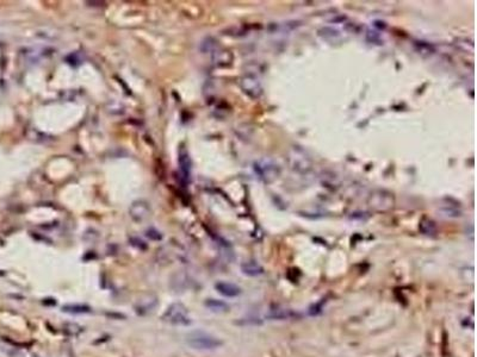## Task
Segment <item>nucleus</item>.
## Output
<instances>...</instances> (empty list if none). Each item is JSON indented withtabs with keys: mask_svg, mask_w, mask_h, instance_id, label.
<instances>
[{
	"mask_svg": "<svg viewBox=\"0 0 477 357\" xmlns=\"http://www.w3.org/2000/svg\"><path fill=\"white\" fill-rule=\"evenodd\" d=\"M287 163L291 170L295 173L301 174H308L313 169V160L308 152L304 150L303 148L298 147V145H294L287 151Z\"/></svg>",
	"mask_w": 477,
	"mask_h": 357,
	"instance_id": "obj_1",
	"label": "nucleus"
},
{
	"mask_svg": "<svg viewBox=\"0 0 477 357\" xmlns=\"http://www.w3.org/2000/svg\"><path fill=\"white\" fill-rule=\"evenodd\" d=\"M253 169L256 172L257 176L260 178L264 184H273L277 181L282 174V168L277 162L272 159H260L254 162Z\"/></svg>",
	"mask_w": 477,
	"mask_h": 357,
	"instance_id": "obj_2",
	"label": "nucleus"
},
{
	"mask_svg": "<svg viewBox=\"0 0 477 357\" xmlns=\"http://www.w3.org/2000/svg\"><path fill=\"white\" fill-rule=\"evenodd\" d=\"M367 205L376 212H387L395 206V196L385 189H375L367 196Z\"/></svg>",
	"mask_w": 477,
	"mask_h": 357,
	"instance_id": "obj_3",
	"label": "nucleus"
},
{
	"mask_svg": "<svg viewBox=\"0 0 477 357\" xmlns=\"http://www.w3.org/2000/svg\"><path fill=\"white\" fill-rule=\"evenodd\" d=\"M188 344L196 350H215L223 345L220 338L213 336V334L203 332V331H195L191 332L186 337Z\"/></svg>",
	"mask_w": 477,
	"mask_h": 357,
	"instance_id": "obj_4",
	"label": "nucleus"
},
{
	"mask_svg": "<svg viewBox=\"0 0 477 357\" xmlns=\"http://www.w3.org/2000/svg\"><path fill=\"white\" fill-rule=\"evenodd\" d=\"M162 319L165 322L178 326H188L191 324V318L189 316V311L181 302L171 304L166 311L163 312Z\"/></svg>",
	"mask_w": 477,
	"mask_h": 357,
	"instance_id": "obj_5",
	"label": "nucleus"
},
{
	"mask_svg": "<svg viewBox=\"0 0 477 357\" xmlns=\"http://www.w3.org/2000/svg\"><path fill=\"white\" fill-rule=\"evenodd\" d=\"M239 85L242 92L245 93L247 97L251 98V99H260L264 93V88L263 85H261L260 79L258 78L257 75L251 74V73H247V74H245L240 79Z\"/></svg>",
	"mask_w": 477,
	"mask_h": 357,
	"instance_id": "obj_6",
	"label": "nucleus"
},
{
	"mask_svg": "<svg viewBox=\"0 0 477 357\" xmlns=\"http://www.w3.org/2000/svg\"><path fill=\"white\" fill-rule=\"evenodd\" d=\"M178 165H179V172L180 177L185 184H189L191 178V169H192V161L189 154L188 149L184 145H180L179 151H178Z\"/></svg>",
	"mask_w": 477,
	"mask_h": 357,
	"instance_id": "obj_7",
	"label": "nucleus"
},
{
	"mask_svg": "<svg viewBox=\"0 0 477 357\" xmlns=\"http://www.w3.org/2000/svg\"><path fill=\"white\" fill-rule=\"evenodd\" d=\"M233 54L232 52L225 49L217 48L213 52V63L216 67H228L233 63Z\"/></svg>",
	"mask_w": 477,
	"mask_h": 357,
	"instance_id": "obj_8",
	"label": "nucleus"
},
{
	"mask_svg": "<svg viewBox=\"0 0 477 357\" xmlns=\"http://www.w3.org/2000/svg\"><path fill=\"white\" fill-rule=\"evenodd\" d=\"M129 212H130V217H132L134 220L137 221V223H141V221H143L149 214L148 204L144 202L134 203L132 207H130Z\"/></svg>",
	"mask_w": 477,
	"mask_h": 357,
	"instance_id": "obj_9",
	"label": "nucleus"
},
{
	"mask_svg": "<svg viewBox=\"0 0 477 357\" xmlns=\"http://www.w3.org/2000/svg\"><path fill=\"white\" fill-rule=\"evenodd\" d=\"M215 289H216L220 294H222V296L227 297V298H235L241 294V288H240L239 286H236L235 283H232V282H225V281L217 282L216 285H215Z\"/></svg>",
	"mask_w": 477,
	"mask_h": 357,
	"instance_id": "obj_10",
	"label": "nucleus"
},
{
	"mask_svg": "<svg viewBox=\"0 0 477 357\" xmlns=\"http://www.w3.org/2000/svg\"><path fill=\"white\" fill-rule=\"evenodd\" d=\"M156 305H158V299L153 296H148L137 301L135 311L138 315H146V313L153 311V308H155Z\"/></svg>",
	"mask_w": 477,
	"mask_h": 357,
	"instance_id": "obj_11",
	"label": "nucleus"
},
{
	"mask_svg": "<svg viewBox=\"0 0 477 357\" xmlns=\"http://www.w3.org/2000/svg\"><path fill=\"white\" fill-rule=\"evenodd\" d=\"M241 272L247 276H259L264 274V268L256 261H247L241 264Z\"/></svg>",
	"mask_w": 477,
	"mask_h": 357,
	"instance_id": "obj_12",
	"label": "nucleus"
},
{
	"mask_svg": "<svg viewBox=\"0 0 477 357\" xmlns=\"http://www.w3.org/2000/svg\"><path fill=\"white\" fill-rule=\"evenodd\" d=\"M413 47H414L415 52H417L419 55H421L424 57L431 56L435 53L434 46L431 44V43H428V42H425V41H415L413 43Z\"/></svg>",
	"mask_w": 477,
	"mask_h": 357,
	"instance_id": "obj_13",
	"label": "nucleus"
},
{
	"mask_svg": "<svg viewBox=\"0 0 477 357\" xmlns=\"http://www.w3.org/2000/svg\"><path fill=\"white\" fill-rule=\"evenodd\" d=\"M204 305L210 309V311L216 312V313H223V312H227L229 309V306L225 304L224 301L216 300V299H208V300L204 302Z\"/></svg>",
	"mask_w": 477,
	"mask_h": 357,
	"instance_id": "obj_14",
	"label": "nucleus"
},
{
	"mask_svg": "<svg viewBox=\"0 0 477 357\" xmlns=\"http://www.w3.org/2000/svg\"><path fill=\"white\" fill-rule=\"evenodd\" d=\"M419 229L424 235L427 236H434L437 232V227L434 224V221L432 219H429L427 217H424L420 220V224H419Z\"/></svg>",
	"mask_w": 477,
	"mask_h": 357,
	"instance_id": "obj_15",
	"label": "nucleus"
},
{
	"mask_svg": "<svg viewBox=\"0 0 477 357\" xmlns=\"http://www.w3.org/2000/svg\"><path fill=\"white\" fill-rule=\"evenodd\" d=\"M63 311L69 315H85L91 312V307L81 304H68L63 306Z\"/></svg>",
	"mask_w": 477,
	"mask_h": 357,
	"instance_id": "obj_16",
	"label": "nucleus"
},
{
	"mask_svg": "<svg viewBox=\"0 0 477 357\" xmlns=\"http://www.w3.org/2000/svg\"><path fill=\"white\" fill-rule=\"evenodd\" d=\"M297 316L296 313H294L291 309L287 308H276V309H271L270 313H267L266 317L267 318L271 319H287V318H293V317Z\"/></svg>",
	"mask_w": 477,
	"mask_h": 357,
	"instance_id": "obj_17",
	"label": "nucleus"
},
{
	"mask_svg": "<svg viewBox=\"0 0 477 357\" xmlns=\"http://www.w3.org/2000/svg\"><path fill=\"white\" fill-rule=\"evenodd\" d=\"M319 36H320V37H322L323 39H326V41H329V42H334V41H337V39L340 38L339 31L336 30V29H333V28H322V29H320Z\"/></svg>",
	"mask_w": 477,
	"mask_h": 357,
	"instance_id": "obj_18",
	"label": "nucleus"
},
{
	"mask_svg": "<svg viewBox=\"0 0 477 357\" xmlns=\"http://www.w3.org/2000/svg\"><path fill=\"white\" fill-rule=\"evenodd\" d=\"M454 44H456L457 48H460L461 50H463L465 53H472L474 52V42L471 39L465 38V37H460L454 41Z\"/></svg>",
	"mask_w": 477,
	"mask_h": 357,
	"instance_id": "obj_19",
	"label": "nucleus"
},
{
	"mask_svg": "<svg viewBox=\"0 0 477 357\" xmlns=\"http://www.w3.org/2000/svg\"><path fill=\"white\" fill-rule=\"evenodd\" d=\"M64 331L67 334H69V336H78L79 333L82 332L84 329L81 326L78 325V324H75V323H68V324H66V325H65Z\"/></svg>",
	"mask_w": 477,
	"mask_h": 357,
	"instance_id": "obj_20",
	"label": "nucleus"
},
{
	"mask_svg": "<svg viewBox=\"0 0 477 357\" xmlns=\"http://www.w3.org/2000/svg\"><path fill=\"white\" fill-rule=\"evenodd\" d=\"M218 48L217 47V42L215 41L214 38L208 37L204 42L202 43V50L203 52H208V53H213Z\"/></svg>",
	"mask_w": 477,
	"mask_h": 357,
	"instance_id": "obj_21",
	"label": "nucleus"
},
{
	"mask_svg": "<svg viewBox=\"0 0 477 357\" xmlns=\"http://www.w3.org/2000/svg\"><path fill=\"white\" fill-rule=\"evenodd\" d=\"M366 38H367V41L374 42V43L380 42L378 44H381V34H378L377 31L369 30V31H367V34H366Z\"/></svg>",
	"mask_w": 477,
	"mask_h": 357,
	"instance_id": "obj_22",
	"label": "nucleus"
},
{
	"mask_svg": "<svg viewBox=\"0 0 477 357\" xmlns=\"http://www.w3.org/2000/svg\"><path fill=\"white\" fill-rule=\"evenodd\" d=\"M147 237L148 238H151L153 240H160L162 238V236L160 235V232L158 230H155V229H149V230H147Z\"/></svg>",
	"mask_w": 477,
	"mask_h": 357,
	"instance_id": "obj_23",
	"label": "nucleus"
},
{
	"mask_svg": "<svg viewBox=\"0 0 477 357\" xmlns=\"http://www.w3.org/2000/svg\"><path fill=\"white\" fill-rule=\"evenodd\" d=\"M14 357H36L34 355H31L30 352H28V351H18L16 355H14Z\"/></svg>",
	"mask_w": 477,
	"mask_h": 357,
	"instance_id": "obj_24",
	"label": "nucleus"
}]
</instances>
